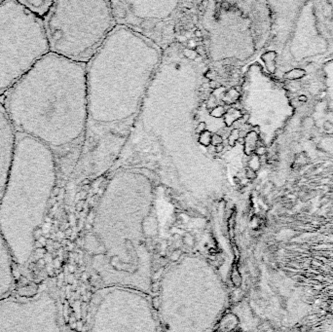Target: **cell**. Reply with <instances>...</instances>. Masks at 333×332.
Instances as JSON below:
<instances>
[{
    "mask_svg": "<svg viewBox=\"0 0 333 332\" xmlns=\"http://www.w3.org/2000/svg\"><path fill=\"white\" fill-rule=\"evenodd\" d=\"M25 9L30 11L37 17L43 18L48 14L51 7L55 1H47V0H23L19 1Z\"/></svg>",
    "mask_w": 333,
    "mask_h": 332,
    "instance_id": "cell-7",
    "label": "cell"
},
{
    "mask_svg": "<svg viewBox=\"0 0 333 332\" xmlns=\"http://www.w3.org/2000/svg\"><path fill=\"white\" fill-rule=\"evenodd\" d=\"M58 165L38 140L17 133L12 168L0 200V232L29 238L43 219L55 187Z\"/></svg>",
    "mask_w": 333,
    "mask_h": 332,
    "instance_id": "cell-2",
    "label": "cell"
},
{
    "mask_svg": "<svg viewBox=\"0 0 333 332\" xmlns=\"http://www.w3.org/2000/svg\"><path fill=\"white\" fill-rule=\"evenodd\" d=\"M329 67L324 65V71H325V79L327 82V90L329 95V103L333 108V60L331 62H327L326 63Z\"/></svg>",
    "mask_w": 333,
    "mask_h": 332,
    "instance_id": "cell-8",
    "label": "cell"
},
{
    "mask_svg": "<svg viewBox=\"0 0 333 332\" xmlns=\"http://www.w3.org/2000/svg\"><path fill=\"white\" fill-rule=\"evenodd\" d=\"M49 52L42 19L16 0L0 3V98Z\"/></svg>",
    "mask_w": 333,
    "mask_h": 332,
    "instance_id": "cell-4",
    "label": "cell"
},
{
    "mask_svg": "<svg viewBox=\"0 0 333 332\" xmlns=\"http://www.w3.org/2000/svg\"><path fill=\"white\" fill-rule=\"evenodd\" d=\"M319 31L328 44L329 55L333 54V1L315 2Z\"/></svg>",
    "mask_w": 333,
    "mask_h": 332,
    "instance_id": "cell-6",
    "label": "cell"
},
{
    "mask_svg": "<svg viewBox=\"0 0 333 332\" xmlns=\"http://www.w3.org/2000/svg\"><path fill=\"white\" fill-rule=\"evenodd\" d=\"M17 132L0 101V200L14 160Z\"/></svg>",
    "mask_w": 333,
    "mask_h": 332,
    "instance_id": "cell-5",
    "label": "cell"
},
{
    "mask_svg": "<svg viewBox=\"0 0 333 332\" xmlns=\"http://www.w3.org/2000/svg\"><path fill=\"white\" fill-rule=\"evenodd\" d=\"M1 2H2V1H0V3H1Z\"/></svg>",
    "mask_w": 333,
    "mask_h": 332,
    "instance_id": "cell-10",
    "label": "cell"
},
{
    "mask_svg": "<svg viewBox=\"0 0 333 332\" xmlns=\"http://www.w3.org/2000/svg\"><path fill=\"white\" fill-rule=\"evenodd\" d=\"M1 103L16 132L46 145L59 166L87 129V65L47 53Z\"/></svg>",
    "mask_w": 333,
    "mask_h": 332,
    "instance_id": "cell-1",
    "label": "cell"
},
{
    "mask_svg": "<svg viewBox=\"0 0 333 332\" xmlns=\"http://www.w3.org/2000/svg\"><path fill=\"white\" fill-rule=\"evenodd\" d=\"M306 73L307 71L302 67H293L285 71L283 74V77L287 80H296V79L303 78Z\"/></svg>",
    "mask_w": 333,
    "mask_h": 332,
    "instance_id": "cell-9",
    "label": "cell"
},
{
    "mask_svg": "<svg viewBox=\"0 0 333 332\" xmlns=\"http://www.w3.org/2000/svg\"><path fill=\"white\" fill-rule=\"evenodd\" d=\"M43 24L51 53L87 65L112 31L114 19L108 2L55 1Z\"/></svg>",
    "mask_w": 333,
    "mask_h": 332,
    "instance_id": "cell-3",
    "label": "cell"
}]
</instances>
